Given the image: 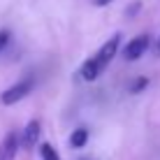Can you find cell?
Returning <instances> with one entry per match:
<instances>
[{"mask_svg": "<svg viewBox=\"0 0 160 160\" xmlns=\"http://www.w3.org/2000/svg\"><path fill=\"white\" fill-rule=\"evenodd\" d=\"M146 86H148V79H146V77H139V79L130 86V93H139L142 88H146Z\"/></svg>", "mask_w": 160, "mask_h": 160, "instance_id": "9", "label": "cell"}, {"mask_svg": "<svg viewBox=\"0 0 160 160\" xmlns=\"http://www.w3.org/2000/svg\"><path fill=\"white\" fill-rule=\"evenodd\" d=\"M100 72H102V68L98 65V60L93 56L81 65V79H84V81H95L98 77H100Z\"/></svg>", "mask_w": 160, "mask_h": 160, "instance_id": "6", "label": "cell"}, {"mask_svg": "<svg viewBox=\"0 0 160 160\" xmlns=\"http://www.w3.org/2000/svg\"><path fill=\"white\" fill-rule=\"evenodd\" d=\"M109 2H112V0H95L98 7H104V5H109Z\"/></svg>", "mask_w": 160, "mask_h": 160, "instance_id": "11", "label": "cell"}, {"mask_svg": "<svg viewBox=\"0 0 160 160\" xmlns=\"http://www.w3.org/2000/svg\"><path fill=\"white\" fill-rule=\"evenodd\" d=\"M40 156H42V160H60V156L56 153V148L51 144H42L40 146Z\"/></svg>", "mask_w": 160, "mask_h": 160, "instance_id": "8", "label": "cell"}, {"mask_svg": "<svg viewBox=\"0 0 160 160\" xmlns=\"http://www.w3.org/2000/svg\"><path fill=\"white\" fill-rule=\"evenodd\" d=\"M40 121H30L28 125H26V130H23V146L26 148H32L37 144V139H40Z\"/></svg>", "mask_w": 160, "mask_h": 160, "instance_id": "5", "label": "cell"}, {"mask_svg": "<svg viewBox=\"0 0 160 160\" xmlns=\"http://www.w3.org/2000/svg\"><path fill=\"white\" fill-rule=\"evenodd\" d=\"M148 42H151V37H148V35H137L135 40H130L128 47L123 49V58H125V60H137V58H142V56L146 53V49H148Z\"/></svg>", "mask_w": 160, "mask_h": 160, "instance_id": "3", "label": "cell"}, {"mask_svg": "<svg viewBox=\"0 0 160 160\" xmlns=\"http://www.w3.org/2000/svg\"><path fill=\"white\" fill-rule=\"evenodd\" d=\"M86 142H88V130H86V128H79V130H74V132H72V137H70V144H72L74 148H81V146H86Z\"/></svg>", "mask_w": 160, "mask_h": 160, "instance_id": "7", "label": "cell"}, {"mask_svg": "<svg viewBox=\"0 0 160 160\" xmlns=\"http://www.w3.org/2000/svg\"><path fill=\"white\" fill-rule=\"evenodd\" d=\"M156 53L160 56V37H158V42H156Z\"/></svg>", "mask_w": 160, "mask_h": 160, "instance_id": "12", "label": "cell"}, {"mask_svg": "<svg viewBox=\"0 0 160 160\" xmlns=\"http://www.w3.org/2000/svg\"><path fill=\"white\" fill-rule=\"evenodd\" d=\"M19 146H21L19 135H16L14 130L7 132V135H5V139L0 142V160H14V158H16V151H19Z\"/></svg>", "mask_w": 160, "mask_h": 160, "instance_id": "4", "label": "cell"}, {"mask_svg": "<svg viewBox=\"0 0 160 160\" xmlns=\"http://www.w3.org/2000/svg\"><path fill=\"white\" fill-rule=\"evenodd\" d=\"M35 88V81L32 79H21L19 84H14L12 88H7V91L0 95V102L2 104H14V102H19V100H23L26 95H30V91Z\"/></svg>", "mask_w": 160, "mask_h": 160, "instance_id": "1", "label": "cell"}, {"mask_svg": "<svg viewBox=\"0 0 160 160\" xmlns=\"http://www.w3.org/2000/svg\"><path fill=\"white\" fill-rule=\"evenodd\" d=\"M9 42V32L7 30H0V51L5 49V44Z\"/></svg>", "mask_w": 160, "mask_h": 160, "instance_id": "10", "label": "cell"}, {"mask_svg": "<svg viewBox=\"0 0 160 160\" xmlns=\"http://www.w3.org/2000/svg\"><path fill=\"white\" fill-rule=\"evenodd\" d=\"M118 44H121V35L116 32V35H112V37H109V40H107V42H104L102 47H100V51H98L95 56H93V58L98 60V65H100L102 70L109 65V60H112L114 56H116V51H118Z\"/></svg>", "mask_w": 160, "mask_h": 160, "instance_id": "2", "label": "cell"}]
</instances>
